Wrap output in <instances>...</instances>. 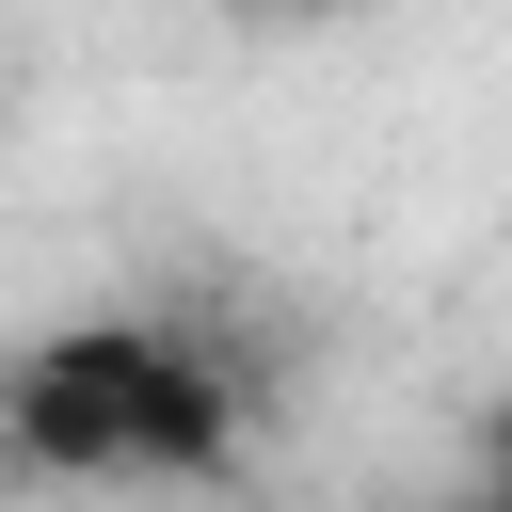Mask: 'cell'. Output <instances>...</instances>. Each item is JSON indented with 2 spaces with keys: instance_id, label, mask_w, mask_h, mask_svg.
Listing matches in <instances>:
<instances>
[{
  "instance_id": "1",
  "label": "cell",
  "mask_w": 512,
  "mask_h": 512,
  "mask_svg": "<svg viewBox=\"0 0 512 512\" xmlns=\"http://www.w3.org/2000/svg\"><path fill=\"white\" fill-rule=\"evenodd\" d=\"M240 432H256V368L176 304H96L0 352V480L176 496V480H224Z\"/></svg>"
},
{
  "instance_id": "2",
  "label": "cell",
  "mask_w": 512,
  "mask_h": 512,
  "mask_svg": "<svg viewBox=\"0 0 512 512\" xmlns=\"http://www.w3.org/2000/svg\"><path fill=\"white\" fill-rule=\"evenodd\" d=\"M224 16H320V0H224Z\"/></svg>"
}]
</instances>
